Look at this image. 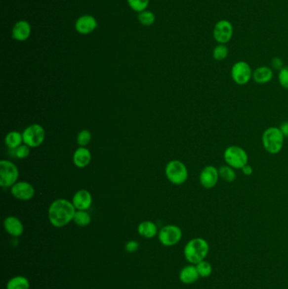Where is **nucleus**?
<instances>
[{"instance_id": "obj_1", "label": "nucleus", "mask_w": 288, "mask_h": 289, "mask_svg": "<svg viewBox=\"0 0 288 289\" xmlns=\"http://www.w3.org/2000/svg\"><path fill=\"white\" fill-rule=\"evenodd\" d=\"M76 207L67 199H58L51 204L48 209V219L52 226L62 228L74 219Z\"/></svg>"}, {"instance_id": "obj_2", "label": "nucleus", "mask_w": 288, "mask_h": 289, "mask_svg": "<svg viewBox=\"0 0 288 289\" xmlns=\"http://www.w3.org/2000/svg\"><path fill=\"white\" fill-rule=\"evenodd\" d=\"M209 250V244L206 240L202 238H195L186 243L183 253L189 263L197 265L202 260H205Z\"/></svg>"}, {"instance_id": "obj_3", "label": "nucleus", "mask_w": 288, "mask_h": 289, "mask_svg": "<svg viewBox=\"0 0 288 289\" xmlns=\"http://www.w3.org/2000/svg\"><path fill=\"white\" fill-rule=\"evenodd\" d=\"M284 139L279 127H270L262 135V144L268 153L276 155L283 150Z\"/></svg>"}, {"instance_id": "obj_4", "label": "nucleus", "mask_w": 288, "mask_h": 289, "mask_svg": "<svg viewBox=\"0 0 288 289\" xmlns=\"http://www.w3.org/2000/svg\"><path fill=\"white\" fill-rule=\"evenodd\" d=\"M225 162L234 169H242L248 162L247 151L239 145H230L223 154Z\"/></svg>"}, {"instance_id": "obj_5", "label": "nucleus", "mask_w": 288, "mask_h": 289, "mask_svg": "<svg viewBox=\"0 0 288 289\" xmlns=\"http://www.w3.org/2000/svg\"><path fill=\"white\" fill-rule=\"evenodd\" d=\"M166 176L170 182L175 185H181L186 182L189 172L183 162L178 160H172L166 165Z\"/></svg>"}, {"instance_id": "obj_6", "label": "nucleus", "mask_w": 288, "mask_h": 289, "mask_svg": "<svg viewBox=\"0 0 288 289\" xmlns=\"http://www.w3.org/2000/svg\"><path fill=\"white\" fill-rule=\"evenodd\" d=\"M19 177V171L13 162L8 160L0 162V185L2 187H12Z\"/></svg>"}, {"instance_id": "obj_7", "label": "nucleus", "mask_w": 288, "mask_h": 289, "mask_svg": "<svg viewBox=\"0 0 288 289\" xmlns=\"http://www.w3.org/2000/svg\"><path fill=\"white\" fill-rule=\"evenodd\" d=\"M233 81L239 86L247 84L253 77V71L250 65L245 61H239L233 64L231 70Z\"/></svg>"}, {"instance_id": "obj_8", "label": "nucleus", "mask_w": 288, "mask_h": 289, "mask_svg": "<svg viewBox=\"0 0 288 289\" xmlns=\"http://www.w3.org/2000/svg\"><path fill=\"white\" fill-rule=\"evenodd\" d=\"M23 142L30 147L40 146L45 139V130L41 125H32L24 130Z\"/></svg>"}, {"instance_id": "obj_9", "label": "nucleus", "mask_w": 288, "mask_h": 289, "mask_svg": "<svg viewBox=\"0 0 288 289\" xmlns=\"http://www.w3.org/2000/svg\"><path fill=\"white\" fill-rule=\"evenodd\" d=\"M183 233L178 226L167 225L163 227L159 232V240L165 246H173L180 241Z\"/></svg>"}, {"instance_id": "obj_10", "label": "nucleus", "mask_w": 288, "mask_h": 289, "mask_svg": "<svg viewBox=\"0 0 288 289\" xmlns=\"http://www.w3.org/2000/svg\"><path fill=\"white\" fill-rule=\"evenodd\" d=\"M233 36V26L227 20H219L213 30V38L219 44H226L230 42Z\"/></svg>"}, {"instance_id": "obj_11", "label": "nucleus", "mask_w": 288, "mask_h": 289, "mask_svg": "<svg viewBox=\"0 0 288 289\" xmlns=\"http://www.w3.org/2000/svg\"><path fill=\"white\" fill-rule=\"evenodd\" d=\"M219 178L218 169L212 165H208L201 172L200 183L203 188L210 190L217 185Z\"/></svg>"}, {"instance_id": "obj_12", "label": "nucleus", "mask_w": 288, "mask_h": 289, "mask_svg": "<svg viewBox=\"0 0 288 289\" xmlns=\"http://www.w3.org/2000/svg\"><path fill=\"white\" fill-rule=\"evenodd\" d=\"M11 194L17 199L29 200L34 196L35 189L29 183H15L11 187Z\"/></svg>"}, {"instance_id": "obj_13", "label": "nucleus", "mask_w": 288, "mask_h": 289, "mask_svg": "<svg viewBox=\"0 0 288 289\" xmlns=\"http://www.w3.org/2000/svg\"><path fill=\"white\" fill-rule=\"evenodd\" d=\"M72 203L76 209H78L80 211H85L90 208L92 203V197L89 191L81 190L77 191L74 195Z\"/></svg>"}, {"instance_id": "obj_14", "label": "nucleus", "mask_w": 288, "mask_h": 289, "mask_svg": "<svg viewBox=\"0 0 288 289\" xmlns=\"http://www.w3.org/2000/svg\"><path fill=\"white\" fill-rule=\"evenodd\" d=\"M97 26L96 20L91 15H83L79 18L76 23V29L82 34H89L93 32Z\"/></svg>"}, {"instance_id": "obj_15", "label": "nucleus", "mask_w": 288, "mask_h": 289, "mask_svg": "<svg viewBox=\"0 0 288 289\" xmlns=\"http://www.w3.org/2000/svg\"><path fill=\"white\" fill-rule=\"evenodd\" d=\"M4 229L6 232L13 237L21 236L24 232L23 224L21 220L15 217H8L4 220Z\"/></svg>"}, {"instance_id": "obj_16", "label": "nucleus", "mask_w": 288, "mask_h": 289, "mask_svg": "<svg viewBox=\"0 0 288 289\" xmlns=\"http://www.w3.org/2000/svg\"><path fill=\"white\" fill-rule=\"evenodd\" d=\"M273 70L267 66L258 67L253 70V81L259 85L267 84L273 78Z\"/></svg>"}, {"instance_id": "obj_17", "label": "nucleus", "mask_w": 288, "mask_h": 289, "mask_svg": "<svg viewBox=\"0 0 288 289\" xmlns=\"http://www.w3.org/2000/svg\"><path fill=\"white\" fill-rule=\"evenodd\" d=\"M30 34H31V26L26 20L18 21L12 31L13 38L20 42L26 41L29 38Z\"/></svg>"}, {"instance_id": "obj_18", "label": "nucleus", "mask_w": 288, "mask_h": 289, "mask_svg": "<svg viewBox=\"0 0 288 289\" xmlns=\"http://www.w3.org/2000/svg\"><path fill=\"white\" fill-rule=\"evenodd\" d=\"M90 160H91V154L87 148L81 146L75 151L73 161L77 168H84L87 167L90 162Z\"/></svg>"}, {"instance_id": "obj_19", "label": "nucleus", "mask_w": 288, "mask_h": 289, "mask_svg": "<svg viewBox=\"0 0 288 289\" xmlns=\"http://www.w3.org/2000/svg\"><path fill=\"white\" fill-rule=\"evenodd\" d=\"M200 278L198 271L195 266H187L181 270L179 279L184 284H193L196 283Z\"/></svg>"}, {"instance_id": "obj_20", "label": "nucleus", "mask_w": 288, "mask_h": 289, "mask_svg": "<svg viewBox=\"0 0 288 289\" xmlns=\"http://www.w3.org/2000/svg\"><path fill=\"white\" fill-rule=\"evenodd\" d=\"M138 232L140 236H143L146 239H152L157 234V226L152 222L146 221L138 226Z\"/></svg>"}, {"instance_id": "obj_21", "label": "nucleus", "mask_w": 288, "mask_h": 289, "mask_svg": "<svg viewBox=\"0 0 288 289\" xmlns=\"http://www.w3.org/2000/svg\"><path fill=\"white\" fill-rule=\"evenodd\" d=\"M23 142V136L18 131H11L5 137V144L7 147L15 150L21 145Z\"/></svg>"}, {"instance_id": "obj_22", "label": "nucleus", "mask_w": 288, "mask_h": 289, "mask_svg": "<svg viewBox=\"0 0 288 289\" xmlns=\"http://www.w3.org/2000/svg\"><path fill=\"white\" fill-rule=\"evenodd\" d=\"M7 289H29V280L22 276H16L11 278L7 284Z\"/></svg>"}, {"instance_id": "obj_23", "label": "nucleus", "mask_w": 288, "mask_h": 289, "mask_svg": "<svg viewBox=\"0 0 288 289\" xmlns=\"http://www.w3.org/2000/svg\"><path fill=\"white\" fill-rule=\"evenodd\" d=\"M219 176L227 183H232L237 179L235 169L228 165H223L218 168Z\"/></svg>"}, {"instance_id": "obj_24", "label": "nucleus", "mask_w": 288, "mask_h": 289, "mask_svg": "<svg viewBox=\"0 0 288 289\" xmlns=\"http://www.w3.org/2000/svg\"><path fill=\"white\" fill-rule=\"evenodd\" d=\"M74 222L76 224L80 226V227H85L88 224H90L91 218L88 212L85 211H76V214L74 217Z\"/></svg>"}, {"instance_id": "obj_25", "label": "nucleus", "mask_w": 288, "mask_h": 289, "mask_svg": "<svg viewBox=\"0 0 288 289\" xmlns=\"http://www.w3.org/2000/svg\"><path fill=\"white\" fill-rule=\"evenodd\" d=\"M228 48L225 44H218L213 49V58L216 61H222L227 58L228 56Z\"/></svg>"}, {"instance_id": "obj_26", "label": "nucleus", "mask_w": 288, "mask_h": 289, "mask_svg": "<svg viewBox=\"0 0 288 289\" xmlns=\"http://www.w3.org/2000/svg\"><path fill=\"white\" fill-rule=\"evenodd\" d=\"M195 266L198 271L200 278H208L212 273V266L206 260H202L200 263L195 265Z\"/></svg>"}, {"instance_id": "obj_27", "label": "nucleus", "mask_w": 288, "mask_h": 289, "mask_svg": "<svg viewBox=\"0 0 288 289\" xmlns=\"http://www.w3.org/2000/svg\"><path fill=\"white\" fill-rule=\"evenodd\" d=\"M138 19L140 20V23L144 26H152V24L155 22L156 16L152 12L142 11L139 14Z\"/></svg>"}, {"instance_id": "obj_28", "label": "nucleus", "mask_w": 288, "mask_h": 289, "mask_svg": "<svg viewBox=\"0 0 288 289\" xmlns=\"http://www.w3.org/2000/svg\"><path fill=\"white\" fill-rule=\"evenodd\" d=\"M127 1L131 9L137 12L144 11L149 4V0H127Z\"/></svg>"}, {"instance_id": "obj_29", "label": "nucleus", "mask_w": 288, "mask_h": 289, "mask_svg": "<svg viewBox=\"0 0 288 289\" xmlns=\"http://www.w3.org/2000/svg\"><path fill=\"white\" fill-rule=\"evenodd\" d=\"M90 140H91V134L87 130H82L77 136V143L80 146L84 147L85 145L89 144Z\"/></svg>"}, {"instance_id": "obj_30", "label": "nucleus", "mask_w": 288, "mask_h": 289, "mask_svg": "<svg viewBox=\"0 0 288 289\" xmlns=\"http://www.w3.org/2000/svg\"><path fill=\"white\" fill-rule=\"evenodd\" d=\"M278 81L279 84L284 88L288 90V66L283 67L282 70L278 73Z\"/></svg>"}, {"instance_id": "obj_31", "label": "nucleus", "mask_w": 288, "mask_h": 289, "mask_svg": "<svg viewBox=\"0 0 288 289\" xmlns=\"http://www.w3.org/2000/svg\"><path fill=\"white\" fill-rule=\"evenodd\" d=\"M17 158L24 159L30 155V146L27 144H21L19 147L15 149V154H14Z\"/></svg>"}, {"instance_id": "obj_32", "label": "nucleus", "mask_w": 288, "mask_h": 289, "mask_svg": "<svg viewBox=\"0 0 288 289\" xmlns=\"http://www.w3.org/2000/svg\"><path fill=\"white\" fill-rule=\"evenodd\" d=\"M138 249H139V243L136 241L131 240L126 243V251L128 252V253H134V252L137 251Z\"/></svg>"}, {"instance_id": "obj_33", "label": "nucleus", "mask_w": 288, "mask_h": 289, "mask_svg": "<svg viewBox=\"0 0 288 289\" xmlns=\"http://www.w3.org/2000/svg\"><path fill=\"white\" fill-rule=\"evenodd\" d=\"M271 69L272 70H281L283 69V62L281 58H278V57H276V58H273L271 59Z\"/></svg>"}, {"instance_id": "obj_34", "label": "nucleus", "mask_w": 288, "mask_h": 289, "mask_svg": "<svg viewBox=\"0 0 288 289\" xmlns=\"http://www.w3.org/2000/svg\"><path fill=\"white\" fill-rule=\"evenodd\" d=\"M241 170L242 173L245 174V176H250L253 173V169L252 168V166H250L248 163L245 165V167L242 168Z\"/></svg>"}, {"instance_id": "obj_35", "label": "nucleus", "mask_w": 288, "mask_h": 289, "mask_svg": "<svg viewBox=\"0 0 288 289\" xmlns=\"http://www.w3.org/2000/svg\"><path fill=\"white\" fill-rule=\"evenodd\" d=\"M280 130L285 137H288V121L283 122L282 125H280Z\"/></svg>"}]
</instances>
